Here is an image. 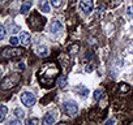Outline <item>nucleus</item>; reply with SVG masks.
Segmentation results:
<instances>
[{
    "mask_svg": "<svg viewBox=\"0 0 133 125\" xmlns=\"http://www.w3.org/2000/svg\"><path fill=\"white\" fill-rule=\"evenodd\" d=\"M61 30H63V24H61L60 21L55 20V21H52V22L50 24V31H51V33L57 34V33H60Z\"/></svg>",
    "mask_w": 133,
    "mask_h": 125,
    "instance_id": "5",
    "label": "nucleus"
},
{
    "mask_svg": "<svg viewBox=\"0 0 133 125\" xmlns=\"http://www.w3.org/2000/svg\"><path fill=\"white\" fill-rule=\"evenodd\" d=\"M17 81H18V78L17 77H9V78H4L3 80V85H2V87L5 90V89H9V87H12V86H15L16 84H17Z\"/></svg>",
    "mask_w": 133,
    "mask_h": 125,
    "instance_id": "6",
    "label": "nucleus"
},
{
    "mask_svg": "<svg viewBox=\"0 0 133 125\" xmlns=\"http://www.w3.org/2000/svg\"><path fill=\"white\" fill-rule=\"evenodd\" d=\"M37 122H38L37 119H33V120H29V121H28V124H37Z\"/></svg>",
    "mask_w": 133,
    "mask_h": 125,
    "instance_id": "22",
    "label": "nucleus"
},
{
    "mask_svg": "<svg viewBox=\"0 0 133 125\" xmlns=\"http://www.w3.org/2000/svg\"><path fill=\"white\" fill-rule=\"evenodd\" d=\"M77 50H78V46H75V47H71V50H69V51L73 53V51H77Z\"/></svg>",
    "mask_w": 133,
    "mask_h": 125,
    "instance_id": "23",
    "label": "nucleus"
},
{
    "mask_svg": "<svg viewBox=\"0 0 133 125\" xmlns=\"http://www.w3.org/2000/svg\"><path fill=\"white\" fill-rule=\"evenodd\" d=\"M43 122H44V124H54V122H55V117L52 116L51 112H48V113L44 115V117H43Z\"/></svg>",
    "mask_w": 133,
    "mask_h": 125,
    "instance_id": "10",
    "label": "nucleus"
},
{
    "mask_svg": "<svg viewBox=\"0 0 133 125\" xmlns=\"http://www.w3.org/2000/svg\"><path fill=\"white\" fill-rule=\"evenodd\" d=\"M13 113H15V116H16L17 119H24V117H25V111L21 109V108H16Z\"/></svg>",
    "mask_w": 133,
    "mask_h": 125,
    "instance_id": "12",
    "label": "nucleus"
},
{
    "mask_svg": "<svg viewBox=\"0 0 133 125\" xmlns=\"http://www.w3.org/2000/svg\"><path fill=\"white\" fill-rule=\"evenodd\" d=\"M57 85H59L60 87L66 86V77H65V76H60V77L57 78Z\"/></svg>",
    "mask_w": 133,
    "mask_h": 125,
    "instance_id": "13",
    "label": "nucleus"
},
{
    "mask_svg": "<svg viewBox=\"0 0 133 125\" xmlns=\"http://www.w3.org/2000/svg\"><path fill=\"white\" fill-rule=\"evenodd\" d=\"M127 13H128V16H129V17H132V18H133V5L128 7V11H127Z\"/></svg>",
    "mask_w": 133,
    "mask_h": 125,
    "instance_id": "19",
    "label": "nucleus"
},
{
    "mask_svg": "<svg viewBox=\"0 0 133 125\" xmlns=\"http://www.w3.org/2000/svg\"><path fill=\"white\" fill-rule=\"evenodd\" d=\"M38 8H39L42 12H44V13H48V12H50V4H48L47 0H39Z\"/></svg>",
    "mask_w": 133,
    "mask_h": 125,
    "instance_id": "8",
    "label": "nucleus"
},
{
    "mask_svg": "<svg viewBox=\"0 0 133 125\" xmlns=\"http://www.w3.org/2000/svg\"><path fill=\"white\" fill-rule=\"evenodd\" d=\"M78 90H80V95H81L82 98H86V96H88L89 90H88L86 87H84V86H78Z\"/></svg>",
    "mask_w": 133,
    "mask_h": 125,
    "instance_id": "14",
    "label": "nucleus"
},
{
    "mask_svg": "<svg viewBox=\"0 0 133 125\" xmlns=\"http://www.w3.org/2000/svg\"><path fill=\"white\" fill-rule=\"evenodd\" d=\"M30 8H31V3H30V2H25V3L21 5V13H22V15H26Z\"/></svg>",
    "mask_w": 133,
    "mask_h": 125,
    "instance_id": "11",
    "label": "nucleus"
},
{
    "mask_svg": "<svg viewBox=\"0 0 133 125\" xmlns=\"http://www.w3.org/2000/svg\"><path fill=\"white\" fill-rule=\"evenodd\" d=\"M0 31H2V34H0V38L4 39V38H5V27L2 26V27H0Z\"/></svg>",
    "mask_w": 133,
    "mask_h": 125,
    "instance_id": "20",
    "label": "nucleus"
},
{
    "mask_svg": "<svg viewBox=\"0 0 133 125\" xmlns=\"http://www.w3.org/2000/svg\"><path fill=\"white\" fill-rule=\"evenodd\" d=\"M9 42H11V44H12V46H17V44L20 43V38H16V37H12V38L9 39Z\"/></svg>",
    "mask_w": 133,
    "mask_h": 125,
    "instance_id": "17",
    "label": "nucleus"
},
{
    "mask_svg": "<svg viewBox=\"0 0 133 125\" xmlns=\"http://www.w3.org/2000/svg\"><path fill=\"white\" fill-rule=\"evenodd\" d=\"M20 98H21V102H22V104L25 107H31L35 103V100H37L35 95L33 93H29V91H24Z\"/></svg>",
    "mask_w": 133,
    "mask_h": 125,
    "instance_id": "1",
    "label": "nucleus"
},
{
    "mask_svg": "<svg viewBox=\"0 0 133 125\" xmlns=\"http://www.w3.org/2000/svg\"><path fill=\"white\" fill-rule=\"evenodd\" d=\"M18 68H20V69H25V65L22 64V63H20V64H18Z\"/></svg>",
    "mask_w": 133,
    "mask_h": 125,
    "instance_id": "25",
    "label": "nucleus"
},
{
    "mask_svg": "<svg viewBox=\"0 0 133 125\" xmlns=\"http://www.w3.org/2000/svg\"><path fill=\"white\" fill-rule=\"evenodd\" d=\"M31 40V35L28 33V31H21L20 34V42L24 44V46H28Z\"/></svg>",
    "mask_w": 133,
    "mask_h": 125,
    "instance_id": "7",
    "label": "nucleus"
},
{
    "mask_svg": "<svg viewBox=\"0 0 133 125\" xmlns=\"http://www.w3.org/2000/svg\"><path fill=\"white\" fill-rule=\"evenodd\" d=\"M9 125H20V121H11Z\"/></svg>",
    "mask_w": 133,
    "mask_h": 125,
    "instance_id": "24",
    "label": "nucleus"
},
{
    "mask_svg": "<svg viewBox=\"0 0 133 125\" xmlns=\"http://www.w3.org/2000/svg\"><path fill=\"white\" fill-rule=\"evenodd\" d=\"M112 122H115V120H108L107 121V124H112Z\"/></svg>",
    "mask_w": 133,
    "mask_h": 125,
    "instance_id": "26",
    "label": "nucleus"
},
{
    "mask_svg": "<svg viewBox=\"0 0 133 125\" xmlns=\"http://www.w3.org/2000/svg\"><path fill=\"white\" fill-rule=\"evenodd\" d=\"M35 52H37V55H39V56H47L48 50H47V47H44V46H38V47H35Z\"/></svg>",
    "mask_w": 133,
    "mask_h": 125,
    "instance_id": "9",
    "label": "nucleus"
},
{
    "mask_svg": "<svg viewBox=\"0 0 133 125\" xmlns=\"http://www.w3.org/2000/svg\"><path fill=\"white\" fill-rule=\"evenodd\" d=\"M101 95H102V90H101V89H98V90L94 91V99H95V100H99Z\"/></svg>",
    "mask_w": 133,
    "mask_h": 125,
    "instance_id": "18",
    "label": "nucleus"
},
{
    "mask_svg": "<svg viewBox=\"0 0 133 125\" xmlns=\"http://www.w3.org/2000/svg\"><path fill=\"white\" fill-rule=\"evenodd\" d=\"M64 111L66 115H69V116H73L78 112V106L76 102L73 100H69V102H65L64 103Z\"/></svg>",
    "mask_w": 133,
    "mask_h": 125,
    "instance_id": "2",
    "label": "nucleus"
},
{
    "mask_svg": "<svg viewBox=\"0 0 133 125\" xmlns=\"http://www.w3.org/2000/svg\"><path fill=\"white\" fill-rule=\"evenodd\" d=\"M93 69H94V67H93V65H88V67H86V72H91Z\"/></svg>",
    "mask_w": 133,
    "mask_h": 125,
    "instance_id": "21",
    "label": "nucleus"
},
{
    "mask_svg": "<svg viewBox=\"0 0 133 125\" xmlns=\"http://www.w3.org/2000/svg\"><path fill=\"white\" fill-rule=\"evenodd\" d=\"M24 53L22 48H4L3 50V56L4 57H16V56H21Z\"/></svg>",
    "mask_w": 133,
    "mask_h": 125,
    "instance_id": "4",
    "label": "nucleus"
},
{
    "mask_svg": "<svg viewBox=\"0 0 133 125\" xmlns=\"http://www.w3.org/2000/svg\"><path fill=\"white\" fill-rule=\"evenodd\" d=\"M78 7H80V11H82L85 15H88L94 8V2L93 0H80Z\"/></svg>",
    "mask_w": 133,
    "mask_h": 125,
    "instance_id": "3",
    "label": "nucleus"
},
{
    "mask_svg": "<svg viewBox=\"0 0 133 125\" xmlns=\"http://www.w3.org/2000/svg\"><path fill=\"white\" fill-rule=\"evenodd\" d=\"M7 107L5 106H2V112H0V122L2 121H4V119H5V116H7Z\"/></svg>",
    "mask_w": 133,
    "mask_h": 125,
    "instance_id": "15",
    "label": "nucleus"
},
{
    "mask_svg": "<svg viewBox=\"0 0 133 125\" xmlns=\"http://www.w3.org/2000/svg\"><path fill=\"white\" fill-rule=\"evenodd\" d=\"M50 2H51L52 7H55V8H59V7L61 5V3H63V0H50Z\"/></svg>",
    "mask_w": 133,
    "mask_h": 125,
    "instance_id": "16",
    "label": "nucleus"
}]
</instances>
